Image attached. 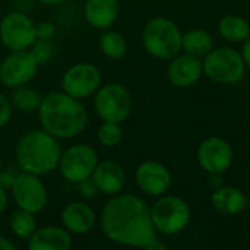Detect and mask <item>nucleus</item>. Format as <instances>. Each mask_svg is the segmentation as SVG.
<instances>
[{
  "label": "nucleus",
  "instance_id": "nucleus-34",
  "mask_svg": "<svg viewBox=\"0 0 250 250\" xmlns=\"http://www.w3.org/2000/svg\"><path fill=\"white\" fill-rule=\"evenodd\" d=\"M7 207V193H6V189L0 185V214L4 212Z\"/></svg>",
  "mask_w": 250,
  "mask_h": 250
},
{
  "label": "nucleus",
  "instance_id": "nucleus-30",
  "mask_svg": "<svg viewBox=\"0 0 250 250\" xmlns=\"http://www.w3.org/2000/svg\"><path fill=\"white\" fill-rule=\"evenodd\" d=\"M79 189H81V195L85 196V198H94L98 193V189L94 185V182L91 180V177L83 180V182H81L79 183Z\"/></svg>",
  "mask_w": 250,
  "mask_h": 250
},
{
  "label": "nucleus",
  "instance_id": "nucleus-22",
  "mask_svg": "<svg viewBox=\"0 0 250 250\" xmlns=\"http://www.w3.org/2000/svg\"><path fill=\"white\" fill-rule=\"evenodd\" d=\"M218 31L223 38L231 42H243L250 37L249 22L239 15H227L220 21Z\"/></svg>",
  "mask_w": 250,
  "mask_h": 250
},
{
  "label": "nucleus",
  "instance_id": "nucleus-16",
  "mask_svg": "<svg viewBox=\"0 0 250 250\" xmlns=\"http://www.w3.org/2000/svg\"><path fill=\"white\" fill-rule=\"evenodd\" d=\"M91 180L94 182L100 193L114 196L123 190L126 185V173L119 163L103 161L97 164Z\"/></svg>",
  "mask_w": 250,
  "mask_h": 250
},
{
  "label": "nucleus",
  "instance_id": "nucleus-1",
  "mask_svg": "<svg viewBox=\"0 0 250 250\" xmlns=\"http://www.w3.org/2000/svg\"><path fill=\"white\" fill-rule=\"evenodd\" d=\"M100 224L104 236L122 246L148 249L157 240L151 208L135 195H114L104 205Z\"/></svg>",
  "mask_w": 250,
  "mask_h": 250
},
{
  "label": "nucleus",
  "instance_id": "nucleus-5",
  "mask_svg": "<svg viewBox=\"0 0 250 250\" xmlns=\"http://www.w3.org/2000/svg\"><path fill=\"white\" fill-rule=\"evenodd\" d=\"M151 218L155 230L166 236L183 231L190 223V207L179 196H163L152 205Z\"/></svg>",
  "mask_w": 250,
  "mask_h": 250
},
{
  "label": "nucleus",
  "instance_id": "nucleus-21",
  "mask_svg": "<svg viewBox=\"0 0 250 250\" xmlns=\"http://www.w3.org/2000/svg\"><path fill=\"white\" fill-rule=\"evenodd\" d=\"M182 48L185 50V53L201 59L214 48V38L205 29H192L183 35Z\"/></svg>",
  "mask_w": 250,
  "mask_h": 250
},
{
  "label": "nucleus",
  "instance_id": "nucleus-28",
  "mask_svg": "<svg viewBox=\"0 0 250 250\" xmlns=\"http://www.w3.org/2000/svg\"><path fill=\"white\" fill-rule=\"evenodd\" d=\"M12 119V104L10 100L0 94V129L4 127Z\"/></svg>",
  "mask_w": 250,
  "mask_h": 250
},
{
  "label": "nucleus",
  "instance_id": "nucleus-33",
  "mask_svg": "<svg viewBox=\"0 0 250 250\" xmlns=\"http://www.w3.org/2000/svg\"><path fill=\"white\" fill-rule=\"evenodd\" d=\"M18 249V246L13 243V242H10L9 239H6L4 236H1L0 234V250H16Z\"/></svg>",
  "mask_w": 250,
  "mask_h": 250
},
{
  "label": "nucleus",
  "instance_id": "nucleus-7",
  "mask_svg": "<svg viewBox=\"0 0 250 250\" xmlns=\"http://www.w3.org/2000/svg\"><path fill=\"white\" fill-rule=\"evenodd\" d=\"M132 107V95L120 83H105L95 92L94 108L103 122L122 123L130 116Z\"/></svg>",
  "mask_w": 250,
  "mask_h": 250
},
{
  "label": "nucleus",
  "instance_id": "nucleus-19",
  "mask_svg": "<svg viewBox=\"0 0 250 250\" xmlns=\"http://www.w3.org/2000/svg\"><path fill=\"white\" fill-rule=\"evenodd\" d=\"M86 22L97 29L110 28L119 16L117 0H86L83 7Z\"/></svg>",
  "mask_w": 250,
  "mask_h": 250
},
{
  "label": "nucleus",
  "instance_id": "nucleus-2",
  "mask_svg": "<svg viewBox=\"0 0 250 250\" xmlns=\"http://www.w3.org/2000/svg\"><path fill=\"white\" fill-rule=\"evenodd\" d=\"M41 127L57 139H70L82 133L88 125V111L81 100L53 91L41 98L38 107Z\"/></svg>",
  "mask_w": 250,
  "mask_h": 250
},
{
  "label": "nucleus",
  "instance_id": "nucleus-18",
  "mask_svg": "<svg viewBox=\"0 0 250 250\" xmlns=\"http://www.w3.org/2000/svg\"><path fill=\"white\" fill-rule=\"evenodd\" d=\"M70 248V231L56 226L35 229V231L28 239L29 250H67Z\"/></svg>",
  "mask_w": 250,
  "mask_h": 250
},
{
  "label": "nucleus",
  "instance_id": "nucleus-8",
  "mask_svg": "<svg viewBox=\"0 0 250 250\" xmlns=\"http://www.w3.org/2000/svg\"><path fill=\"white\" fill-rule=\"evenodd\" d=\"M97 164H98L97 151L89 145L78 144L62 152L59 161V170L66 180L79 185L81 182L92 176Z\"/></svg>",
  "mask_w": 250,
  "mask_h": 250
},
{
  "label": "nucleus",
  "instance_id": "nucleus-3",
  "mask_svg": "<svg viewBox=\"0 0 250 250\" xmlns=\"http://www.w3.org/2000/svg\"><path fill=\"white\" fill-rule=\"evenodd\" d=\"M15 154L22 171L45 176L59 168L62 148L57 138L44 129H34L21 136Z\"/></svg>",
  "mask_w": 250,
  "mask_h": 250
},
{
  "label": "nucleus",
  "instance_id": "nucleus-10",
  "mask_svg": "<svg viewBox=\"0 0 250 250\" xmlns=\"http://www.w3.org/2000/svg\"><path fill=\"white\" fill-rule=\"evenodd\" d=\"M12 195L18 208L32 212L34 215L44 211L48 204V192L40 176L22 171L15 176Z\"/></svg>",
  "mask_w": 250,
  "mask_h": 250
},
{
  "label": "nucleus",
  "instance_id": "nucleus-25",
  "mask_svg": "<svg viewBox=\"0 0 250 250\" xmlns=\"http://www.w3.org/2000/svg\"><path fill=\"white\" fill-rule=\"evenodd\" d=\"M9 227L10 231L19 237V239H29L31 234L35 231L37 223H35V217L32 212H28L25 209H18L12 214L10 220H9Z\"/></svg>",
  "mask_w": 250,
  "mask_h": 250
},
{
  "label": "nucleus",
  "instance_id": "nucleus-29",
  "mask_svg": "<svg viewBox=\"0 0 250 250\" xmlns=\"http://www.w3.org/2000/svg\"><path fill=\"white\" fill-rule=\"evenodd\" d=\"M56 32V28L51 22H42L37 25V40H50Z\"/></svg>",
  "mask_w": 250,
  "mask_h": 250
},
{
  "label": "nucleus",
  "instance_id": "nucleus-13",
  "mask_svg": "<svg viewBox=\"0 0 250 250\" xmlns=\"http://www.w3.org/2000/svg\"><path fill=\"white\" fill-rule=\"evenodd\" d=\"M233 149L231 145L217 136H211L205 139L198 148V161L201 167L214 176H218L227 171L233 163Z\"/></svg>",
  "mask_w": 250,
  "mask_h": 250
},
{
  "label": "nucleus",
  "instance_id": "nucleus-37",
  "mask_svg": "<svg viewBox=\"0 0 250 250\" xmlns=\"http://www.w3.org/2000/svg\"><path fill=\"white\" fill-rule=\"evenodd\" d=\"M248 205L250 207V193H249V196H248Z\"/></svg>",
  "mask_w": 250,
  "mask_h": 250
},
{
  "label": "nucleus",
  "instance_id": "nucleus-31",
  "mask_svg": "<svg viewBox=\"0 0 250 250\" xmlns=\"http://www.w3.org/2000/svg\"><path fill=\"white\" fill-rule=\"evenodd\" d=\"M240 54H242V57H243L245 66H246L248 69H250V37L243 41V47H242Z\"/></svg>",
  "mask_w": 250,
  "mask_h": 250
},
{
  "label": "nucleus",
  "instance_id": "nucleus-23",
  "mask_svg": "<svg viewBox=\"0 0 250 250\" xmlns=\"http://www.w3.org/2000/svg\"><path fill=\"white\" fill-rule=\"evenodd\" d=\"M41 98L42 97L35 89L22 85V86L13 88V92L10 95V104L12 107H15L16 110L22 113H34V111H38Z\"/></svg>",
  "mask_w": 250,
  "mask_h": 250
},
{
  "label": "nucleus",
  "instance_id": "nucleus-35",
  "mask_svg": "<svg viewBox=\"0 0 250 250\" xmlns=\"http://www.w3.org/2000/svg\"><path fill=\"white\" fill-rule=\"evenodd\" d=\"M166 249H167V246H166L164 243H161V242L157 239V240H155V242H154V243H152V245H151V246H149L146 250H166Z\"/></svg>",
  "mask_w": 250,
  "mask_h": 250
},
{
  "label": "nucleus",
  "instance_id": "nucleus-11",
  "mask_svg": "<svg viewBox=\"0 0 250 250\" xmlns=\"http://www.w3.org/2000/svg\"><path fill=\"white\" fill-rule=\"evenodd\" d=\"M101 86V72L91 63H76L62 78V88L78 100L89 98Z\"/></svg>",
  "mask_w": 250,
  "mask_h": 250
},
{
  "label": "nucleus",
  "instance_id": "nucleus-17",
  "mask_svg": "<svg viewBox=\"0 0 250 250\" xmlns=\"http://www.w3.org/2000/svg\"><path fill=\"white\" fill-rule=\"evenodd\" d=\"M63 227L73 234H86L94 230L97 223L95 211L82 202H72L62 211Z\"/></svg>",
  "mask_w": 250,
  "mask_h": 250
},
{
  "label": "nucleus",
  "instance_id": "nucleus-26",
  "mask_svg": "<svg viewBox=\"0 0 250 250\" xmlns=\"http://www.w3.org/2000/svg\"><path fill=\"white\" fill-rule=\"evenodd\" d=\"M98 141L105 148H114L117 146L123 139V130L120 127V123L114 122H104L98 129Z\"/></svg>",
  "mask_w": 250,
  "mask_h": 250
},
{
  "label": "nucleus",
  "instance_id": "nucleus-6",
  "mask_svg": "<svg viewBox=\"0 0 250 250\" xmlns=\"http://www.w3.org/2000/svg\"><path fill=\"white\" fill-rule=\"evenodd\" d=\"M204 73L217 83H236L245 76V62L240 51L231 47L212 48L202 62Z\"/></svg>",
  "mask_w": 250,
  "mask_h": 250
},
{
  "label": "nucleus",
  "instance_id": "nucleus-38",
  "mask_svg": "<svg viewBox=\"0 0 250 250\" xmlns=\"http://www.w3.org/2000/svg\"><path fill=\"white\" fill-rule=\"evenodd\" d=\"M0 166H1V154H0Z\"/></svg>",
  "mask_w": 250,
  "mask_h": 250
},
{
  "label": "nucleus",
  "instance_id": "nucleus-32",
  "mask_svg": "<svg viewBox=\"0 0 250 250\" xmlns=\"http://www.w3.org/2000/svg\"><path fill=\"white\" fill-rule=\"evenodd\" d=\"M13 182H15V177H13V176H10V174H7V173H3V174H0V185H1L4 189H9V188H12Z\"/></svg>",
  "mask_w": 250,
  "mask_h": 250
},
{
  "label": "nucleus",
  "instance_id": "nucleus-36",
  "mask_svg": "<svg viewBox=\"0 0 250 250\" xmlns=\"http://www.w3.org/2000/svg\"><path fill=\"white\" fill-rule=\"evenodd\" d=\"M37 1H40L42 4H59V3H63L66 0H37Z\"/></svg>",
  "mask_w": 250,
  "mask_h": 250
},
{
  "label": "nucleus",
  "instance_id": "nucleus-27",
  "mask_svg": "<svg viewBox=\"0 0 250 250\" xmlns=\"http://www.w3.org/2000/svg\"><path fill=\"white\" fill-rule=\"evenodd\" d=\"M31 48H32L31 53L34 54L38 64L48 62V59L51 57V53H53V47L48 40H37Z\"/></svg>",
  "mask_w": 250,
  "mask_h": 250
},
{
  "label": "nucleus",
  "instance_id": "nucleus-15",
  "mask_svg": "<svg viewBox=\"0 0 250 250\" xmlns=\"http://www.w3.org/2000/svg\"><path fill=\"white\" fill-rule=\"evenodd\" d=\"M204 75V64L199 57L192 54H177L168 64V81L177 88H189L195 85Z\"/></svg>",
  "mask_w": 250,
  "mask_h": 250
},
{
  "label": "nucleus",
  "instance_id": "nucleus-14",
  "mask_svg": "<svg viewBox=\"0 0 250 250\" xmlns=\"http://www.w3.org/2000/svg\"><path fill=\"white\" fill-rule=\"evenodd\" d=\"M135 180L138 188L146 195L161 196L171 186V173L158 161H145L136 168Z\"/></svg>",
  "mask_w": 250,
  "mask_h": 250
},
{
  "label": "nucleus",
  "instance_id": "nucleus-20",
  "mask_svg": "<svg viewBox=\"0 0 250 250\" xmlns=\"http://www.w3.org/2000/svg\"><path fill=\"white\" fill-rule=\"evenodd\" d=\"M212 208L223 215H237L248 207V196L236 186H223L211 196Z\"/></svg>",
  "mask_w": 250,
  "mask_h": 250
},
{
  "label": "nucleus",
  "instance_id": "nucleus-12",
  "mask_svg": "<svg viewBox=\"0 0 250 250\" xmlns=\"http://www.w3.org/2000/svg\"><path fill=\"white\" fill-rule=\"evenodd\" d=\"M37 70L38 62L31 51H12L0 63V82L9 88L22 86L35 76Z\"/></svg>",
  "mask_w": 250,
  "mask_h": 250
},
{
  "label": "nucleus",
  "instance_id": "nucleus-24",
  "mask_svg": "<svg viewBox=\"0 0 250 250\" xmlns=\"http://www.w3.org/2000/svg\"><path fill=\"white\" fill-rule=\"evenodd\" d=\"M100 48H101L104 56L116 60V59H120L126 54L127 42L122 34H119L116 31L104 29V32L100 38Z\"/></svg>",
  "mask_w": 250,
  "mask_h": 250
},
{
  "label": "nucleus",
  "instance_id": "nucleus-4",
  "mask_svg": "<svg viewBox=\"0 0 250 250\" xmlns=\"http://www.w3.org/2000/svg\"><path fill=\"white\" fill-rule=\"evenodd\" d=\"M182 31L168 18L151 19L142 32V42L145 50L161 60H168L177 56L182 50Z\"/></svg>",
  "mask_w": 250,
  "mask_h": 250
},
{
  "label": "nucleus",
  "instance_id": "nucleus-9",
  "mask_svg": "<svg viewBox=\"0 0 250 250\" xmlns=\"http://www.w3.org/2000/svg\"><path fill=\"white\" fill-rule=\"evenodd\" d=\"M0 40L10 51L29 50L37 41V25L21 12L7 13L0 22Z\"/></svg>",
  "mask_w": 250,
  "mask_h": 250
}]
</instances>
